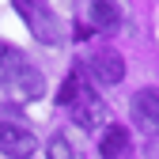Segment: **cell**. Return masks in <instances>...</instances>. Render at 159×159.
Returning a JSON list of instances; mask_svg holds the SVG:
<instances>
[{
  "label": "cell",
  "instance_id": "obj_1",
  "mask_svg": "<svg viewBox=\"0 0 159 159\" xmlns=\"http://www.w3.org/2000/svg\"><path fill=\"white\" fill-rule=\"evenodd\" d=\"M0 87L11 91L15 98H42L46 95V76L27 61L23 49L0 42Z\"/></svg>",
  "mask_w": 159,
  "mask_h": 159
},
{
  "label": "cell",
  "instance_id": "obj_2",
  "mask_svg": "<svg viewBox=\"0 0 159 159\" xmlns=\"http://www.w3.org/2000/svg\"><path fill=\"white\" fill-rule=\"evenodd\" d=\"M15 11L23 15V23L30 27V34L38 38V42H46V46H61L65 42V27H61V19H57L42 0H11Z\"/></svg>",
  "mask_w": 159,
  "mask_h": 159
},
{
  "label": "cell",
  "instance_id": "obj_3",
  "mask_svg": "<svg viewBox=\"0 0 159 159\" xmlns=\"http://www.w3.org/2000/svg\"><path fill=\"white\" fill-rule=\"evenodd\" d=\"M72 121L80 125V129H102L106 121H110V114H106V98L98 95L95 87H87L84 84V91L76 95V102H72Z\"/></svg>",
  "mask_w": 159,
  "mask_h": 159
},
{
  "label": "cell",
  "instance_id": "obj_4",
  "mask_svg": "<svg viewBox=\"0 0 159 159\" xmlns=\"http://www.w3.org/2000/svg\"><path fill=\"white\" fill-rule=\"evenodd\" d=\"M87 72L95 76L98 87H114V84H121V80H125V61H121V53H117V49L98 46V49L87 57Z\"/></svg>",
  "mask_w": 159,
  "mask_h": 159
},
{
  "label": "cell",
  "instance_id": "obj_5",
  "mask_svg": "<svg viewBox=\"0 0 159 159\" xmlns=\"http://www.w3.org/2000/svg\"><path fill=\"white\" fill-rule=\"evenodd\" d=\"M34 152H38V136L27 125L0 121V155H8V159H30Z\"/></svg>",
  "mask_w": 159,
  "mask_h": 159
},
{
  "label": "cell",
  "instance_id": "obj_6",
  "mask_svg": "<svg viewBox=\"0 0 159 159\" xmlns=\"http://www.w3.org/2000/svg\"><path fill=\"white\" fill-rule=\"evenodd\" d=\"M133 121L140 133L159 136V87H140L133 95Z\"/></svg>",
  "mask_w": 159,
  "mask_h": 159
},
{
  "label": "cell",
  "instance_id": "obj_7",
  "mask_svg": "<svg viewBox=\"0 0 159 159\" xmlns=\"http://www.w3.org/2000/svg\"><path fill=\"white\" fill-rule=\"evenodd\" d=\"M98 152H102V159H129V152H133V136H129V129L106 121V133L98 136Z\"/></svg>",
  "mask_w": 159,
  "mask_h": 159
},
{
  "label": "cell",
  "instance_id": "obj_8",
  "mask_svg": "<svg viewBox=\"0 0 159 159\" xmlns=\"http://www.w3.org/2000/svg\"><path fill=\"white\" fill-rule=\"evenodd\" d=\"M121 11H117V0H91V23L98 30H114Z\"/></svg>",
  "mask_w": 159,
  "mask_h": 159
},
{
  "label": "cell",
  "instance_id": "obj_9",
  "mask_svg": "<svg viewBox=\"0 0 159 159\" xmlns=\"http://www.w3.org/2000/svg\"><path fill=\"white\" fill-rule=\"evenodd\" d=\"M80 91H84V72H72L65 84H61V95H57V102H61V106H72Z\"/></svg>",
  "mask_w": 159,
  "mask_h": 159
},
{
  "label": "cell",
  "instance_id": "obj_10",
  "mask_svg": "<svg viewBox=\"0 0 159 159\" xmlns=\"http://www.w3.org/2000/svg\"><path fill=\"white\" fill-rule=\"evenodd\" d=\"M46 159H84V155H80L65 136H53V140L46 144Z\"/></svg>",
  "mask_w": 159,
  "mask_h": 159
}]
</instances>
